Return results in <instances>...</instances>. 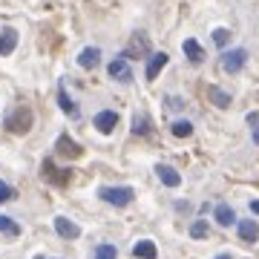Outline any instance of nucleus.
I'll list each match as a JSON object with an SVG mask.
<instances>
[{"instance_id":"obj_17","label":"nucleus","mask_w":259,"mask_h":259,"mask_svg":"<svg viewBox=\"0 0 259 259\" xmlns=\"http://www.w3.org/2000/svg\"><path fill=\"white\" fill-rule=\"evenodd\" d=\"M207 98H210L216 107H231V95L222 93L219 87H207Z\"/></svg>"},{"instance_id":"obj_7","label":"nucleus","mask_w":259,"mask_h":259,"mask_svg":"<svg viewBox=\"0 0 259 259\" xmlns=\"http://www.w3.org/2000/svg\"><path fill=\"white\" fill-rule=\"evenodd\" d=\"M55 231H58L61 239H78V236H81V228H78L75 222H69L66 216H58L55 219Z\"/></svg>"},{"instance_id":"obj_27","label":"nucleus","mask_w":259,"mask_h":259,"mask_svg":"<svg viewBox=\"0 0 259 259\" xmlns=\"http://www.w3.org/2000/svg\"><path fill=\"white\" fill-rule=\"evenodd\" d=\"M250 210H253V213H259V202H250Z\"/></svg>"},{"instance_id":"obj_26","label":"nucleus","mask_w":259,"mask_h":259,"mask_svg":"<svg viewBox=\"0 0 259 259\" xmlns=\"http://www.w3.org/2000/svg\"><path fill=\"white\" fill-rule=\"evenodd\" d=\"M12 196H15V190H12V187L6 185V182H0V204H3V202H9Z\"/></svg>"},{"instance_id":"obj_28","label":"nucleus","mask_w":259,"mask_h":259,"mask_svg":"<svg viewBox=\"0 0 259 259\" xmlns=\"http://www.w3.org/2000/svg\"><path fill=\"white\" fill-rule=\"evenodd\" d=\"M253 141H256V144H259V127L253 130Z\"/></svg>"},{"instance_id":"obj_8","label":"nucleus","mask_w":259,"mask_h":259,"mask_svg":"<svg viewBox=\"0 0 259 259\" xmlns=\"http://www.w3.org/2000/svg\"><path fill=\"white\" fill-rule=\"evenodd\" d=\"M55 150L61 153V156H69V158H78L83 153V147H81V144H75L69 136H61V139H58V144H55Z\"/></svg>"},{"instance_id":"obj_11","label":"nucleus","mask_w":259,"mask_h":259,"mask_svg":"<svg viewBox=\"0 0 259 259\" xmlns=\"http://www.w3.org/2000/svg\"><path fill=\"white\" fill-rule=\"evenodd\" d=\"M167 61H170V58H167V52H156V55L150 58V64H147V81H156L158 72L167 66Z\"/></svg>"},{"instance_id":"obj_4","label":"nucleus","mask_w":259,"mask_h":259,"mask_svg":"<svg viewBox=\"0 0 259 259\" xmlns=\"http://www.w3.org/2000/svg\"><path fill=\"white\" fill-rule=\"evenodd\" d=\"M107 72H110L112 81H118V83H130V81H133V66H130L124 58H115V61L107 66Z\"/></svg>"},{"instance_id":"obj_22","label":"nucleus","mask_w":259,"mask_h":259,"mask_svg":"<svg viewBox=\"0 0 259 259\" xmlns=\"http://www.w3.org/2000/svg\"><path fill=\"white\" fill-rule=\"evenodd\" d=\"M115 256H118L115 245H98V248H95V256H93V259H115Z\"/></svg>"},{"instance_id":"obj_30","label":"nucleus","mask_w":259,"mask_h":259,"mask_svg":"<svg viewBox=\"0 0 259 259\" xmlns=\"http://www.w3.org/2000/svg\"><path fill=\"white\" fill-rule=\"evenodd\" d=\"M37 259H44V256H37Z\"/></svg>"},{"instance_id":"obj_15","label":"nucleus","mask_w":259,"mask_h":259,"mask_svg":"<svg viewBox=\"0 0 259 259\" xmlns=\"http://www.w3.org/2000/svg\"><path fill=\"white\" fill-rule=\"evenodd\" d=\"M239 236L245 242H256L259 239V225L256 222H239Z\"/></svg>"},{"instance_id":"obj_19","label":"nucleus","mask_w":259,"mask_h":259,"mask_svg":"<svg viewBox=\"0 0 259 259\" xmlns=\"http://www.w3.org/2000/svg\"><path fill=\"white\" fill-rule=\"evenodd\" d=\"M133 133H136V136H147L150 133V121H147L144 112H136V118H133Z\"/></svg>"},{"instance_id":"obj_1","label":"nucleus","mask_w":259,"mask_h":259,"mask_svg":"<svg viewBox=\"0 0 259 259\" xmlns=\"http://www.w3.org/2000/svg\"><path fill=\"white\" fill-rule=\"evenodd\" d=\"M32 110H26V107H20V110L9 112L6 115V121H3V127L9 130V133H15V136H23V133H29L32 130Z\"/></svg>"},{"instance_id":"obj_18","label":"nucleus","mask_w":259,"mask_h":259,"mask_svg":"<svg viewBox=\"0 0 259 259\" xmlns=\"http://www.w3.org/2000/svg\"><path fill=\"white\" fill-rule=\"evenodd\" d=\"M216 222L219 225H233L236 222V213H233L228 204H219V207H216Z\"/></svg>"},{"instance_id":"obj_6","label":"nucleus","mask_w":259,"mask_h":259,"mask_svg":"<svg viewBox=\"0 0 259 259\" xmlns=\"http://www.w3.org/2000/svg\"><path fill=\"white\" fill-rule=\"evenodd\" d=\"M245 61H248V52H245V49H233V52H228V55L222 58V66L228 72H239L242 66H245Z\"/></svg>"},{"instance_id":"obj_9","label":"nucleus","mask_w":259,"mask_h":259,"mask_svg":"<svg viewBox=\"0 0 259 259\" xmlns=\"http://www.w3.org/2000/svg\"><path fill=\"white\" fill-rule=\"evenodd\" d=\"M101 64V49L98 47H87L78 55V66H83V69H93V66H98Z\"/></svg>"},{"instance_id":"obj_23","label":"nucleus","mask_w":259,"mask_h":259,"mask_svg":"<svg viewBox=\"0 0 259 259\" xmlns=\"http://www.w3.org/2000/svg\"><path fill=\"white\" fill-rule=\"evenodd\" d=\"M58 104L66 110V115H78V107H75V101L66 93H58Z\"/></svg>"},{"instance_id":"obj_20","label":"nucleus","mask_w":259,"mask_h":259,"mask_svg":"<svg viewBox=\"0 0 259 259\" xmlns=\"http://www.w3.org/2000/svg\"><path fill=\"white\" fill-rule=\"evenodd\" d=\"M173 136L176 139H187V136H193V124L190 121H173Z\"/></svg>"},{"instance_id":"obj_24","label":"nucleus","mask_w":259,"mask_h":259,"mask_svg":"<svg viewBox=\"0 0 259 259\" xmlns=\"http://www.w3.org/2000/svg\"><path fill=\"white\" fill-rule=\"evenodd\" d=\"M228 40H231V32H228V29H216V32H213V44L219 49L228 47Z\"/></svg>"},{"instance_id":"obj_5","label":"nucleus","mask_w":259,"mask_h":259,"mask_svg":"<svg viewBox=\"0 0 259 259\" xmlns=\"http://www.w3.org/2000/svg\"><path fill=\"white\" fill-rule=\"evenodd\" d=\"M95 130H98V133H104V136H107V133H112V130L118 127V112L115 110H101L98 112V115H95Z\"/></svg>"},{"instance_id":"obj_16","label":"nucleus","mask_w":259,"mask_h":259,"mask_svg":"<svg viewBox=\"0 0 259 259\" xmlns=\"http://www.w3.org/2000/svg\"><path fill=\"white\" fill-rule=\"evenodd\" d=\"M147 49H150L147 35H144V32H136V35H133V47H130V55H144Z\"/></svg>"},{"instance_id":"obj_10","label":"nucleus","mask_w":259,"mask_h":259,"mask_svg":"<svg viewBox=\"0 0 259 259\" xmlns=\"http://www.w3.org/2000/svg\"><path fill=\"white\" fill-rule=\"evenodd\" d=\"M156 176L164 182L167 187H176L179 182H182V176H179V170L176 167H170V164H156Z\"/></svg>"},{"instance_id":"obj_21","label":"nucleus","mask_w":259,"mask_h":259,"mask_svg":"<svg viewBox=\"0 0 259 259\" xmlns=\"http://www.w3.org/2000/svg\"><path fill=\"white\" fill-rule=\"evenodd\" d=\"M0 233H6V236H18L20 228L15 219H9V216H0Z\"/></svg>"},{"instance_id":"obj_2","label":"nucleus","mask_w":259,"mask_h":259,"mask_svg":"<svg viewBox=\"0 0 259 259\" xmlns=\"http://www.w3.org/2000/svg\"><path fill=\"white\" fill-rule=\"evenodd\" d=\"M98 196H101L107 204H115V207H124V204H130L133 202V190L130 187H101L98 190Z\"/></svg>"},{"instance_id":"obj_3","label":"nucleus","mask_w":259,"mask_h":259,"mask_svg":"<svg viewBox=\"0 0 259 259\" xmlns=\"http://www.w3.org/2000/svg\"><path fill=\"white\" fill-rule=\"evenodd\" d=\"M40 173H44V179H47V182H52V185H66V182L72 179V170H61V167H55V161H52V158H44Z\"/></svg>"},{"instance_id":"obj_29","label":"nucleus","mask_w":259,"mask_h":259,"mask_svg":"<svg viewBox=\"0 0 259 259\" xmlns=\"http://www.w3.org/2000/svg\"><path fill=\"white\" fill-rule=\"evenodd\" d=\"M216 259H231V256H228V253H225V256H216Z\"/></svg>"},{"instance_id":"obj_12","label":"nucleus","mask_w":259,"mask_h":259,"mask_svg":"<svg viewBox=\"0 0 259 259\" xmlns=\"http://www.w3.org/2000/svg\"><path fill=\"white\" fill-rule=\"evenodd\" d=\"M182 49H185V55L190 64H202L204 61V49L199 47V40H193V37H187L185 44H182Z\"/></svg>"},{"instance_id":"obj_25","label":"nucleus","mask_w":259,"mask_h":259,"mask_svg":"<svg viewBox=\"0 0 259 259\" xmlns=\"http://www.w3.org/2000/svg\"><path fill=\"white\" fill-rule=\"evenodd\" d=\"M190 236H193V239H204V236H207V225H204V222H196L193 228H190Z\"/></svg>"},{"instance_id":"obj_13","label":"nucleus","mask_w":259,"mask_h":259,"mask_svg":"<svg viewBox=\"0 0 259 259\" xmlns=\"http://www.w3.org/2000/svg\"><path fill=\"white\" fill-rule=\"evenodd\" d=\"M18 47V32L15 29H3L0 32V55H12Z\"/></svg>"},{"instance_id":"obj_14","label":"nucleus","mask_w":259,"mask_h":259,"mask_svg":"<svg viewBox=\"0 0 259 259\" xmlns=\"http://www.w3.org/2000/svg\"><path fill=\"white\" fill-rule=\"evenodd\" d=\"M156 245H153V242L150 239H141V242H136V245H133V256H139V259H156Z\"/></svg>"}]
</instances>
